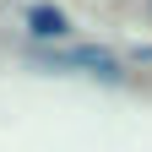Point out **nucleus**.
<instances>
[{"label": "nucleus", "mask_w": 152, "mask_h": 152, "mask_svg": "<svg viewBox=\"0 0 152 152\" xmlns=\"http://www.w3.org/2000/svg\"><path fill=\"white\" fill-rule=\"evenodd\" d=\"M27 27H33L38 38H65V33H71V22H65L60 6H33V11H27Z\"/></svg>", "instance_id": "nucleus-1"}, {"label": "nucleus", "mask_w": 152, "mask_h": 152, "mask_svg": "<svg viewBox=\"0 0 152 152\" xmlns=\"http://www.w3.org/2000/svg\"><path fill=\"white\" fill-rule=\"evenodd\" d=\"M60 65H87V71H98V76H120L103 49H71V54H60Z\"/></svg>", "instance_id": "nucleus-2"}]
</instances>
